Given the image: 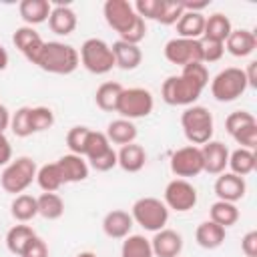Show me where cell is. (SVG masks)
<instances>
[{"mask_svg":"<svg viewBox=\"0 0 257 257\" xmlns=\"http://www.w3.org/2000/svg\"><path fill=\"white\" fill-rule=\"evenodd\" d=\"M167 209H173L177 213L191 211L197 205V189L187 179H173L165 187V201Z\"/></svg>","mask_w":257,"mask_h":257,"instance_id":"obj_12","label":"cell"},{"mask_svg":"<svg viewBox=\"0 0 257 257\" xmlns=\"http://www.w3.org/2000/svg\"><path fill=\"white\" fill-rule=\"evenodd\" d=\"M10 131L16 137H28L32 135L30 126V106H20L16 112L10 114Z\"/></svg>","mask_w":257,"mask_h":257,"instance_id":"obj_39","label":"cell"},{"mask_svg":"<svg viewBox=\"0 0 257 257\" xmlns=\"http://www.w3.org/2000/svg\"><path fill=\"white\" fill-rule=\"evenodd\" d=\"M78 56H80L82 66L92 74H106L114 66L110 44H106L100 38H86L80 46Z\"/></svg>","mask_w":257,"mask_h":257,"instance_id":"obj_7","label":"cell"},{"mask_svg":"<svg viewBox=\"0 0 257 257\" xmlns=\"http://www.w3.org/2000/svg\"><path fill=\"white\" fill-rule=\"evenodd\" d=\"M36 183H38V187H40L44 193H54V191H58V189L64 185L58 165H56V163H46V165H42V167L36 171Z\"/></svg>","mask_w":257,"mask_h":257,"instance_id":"obj_33","label":"cell"},{"mask_svg":"<svg viewBox=\"0 0 257 257\" xmlns=\"http://www.w3.org/2000/svg\"><path fill=\"white\" fill-rule=\"evenodd\" d=\"M147 163V153L141 145L131 143L120 147V151L116 153V165L126 171V173H139Z\"/></svg>","mask_w":257,"mask_h":257,"instance_id":"obj_21","label":"cell"},{"mask_svg":"<svg viewBox=\"0 0 257 257\" xmlns=\"http://www.w3.org/2000/svg\"><path fill=\"white\" fill-rule=\"evenodd\" d=\"M153 108H155V98L151 90L141 88V86L122 88L118 104H116V112L120 114V118H128V120L149 116Z\"/></svg>","mask_w":257,"mask_h":257,"instance_id":"obj_8","label":"cell"},{"mask_svg":"<svg viewBox=\"0 0 257 257\" xmlns=\"http://www.w3.org/2000/svg\"><path fill=\"white\" fill-rule=\"evenodd\" d=\"M48 26L54 34H60V36H66L70 32H74L76 28V14L70 6H54L50 10V16H48Z\"/></svg>","mask_w":257,"mask_h":257,"instance_id":"obj_22","label":"cell"},{"mask_svg":"<svg viewBox=\"0 0 257 257\" xmlns=\"http://www.w3.org/2000/svg\"><path fill=\"white\" fill-rule=\"evenodd\" d=\"M165 58L171 64H179L181 68L193 62H203V46L201 40L191 38H171L165 44Z\"/></svg>","mask_w":257,"mask_h":257,"instance_id":"obj_10","label":"cell"},{"mask_svg":"<svg viewBox=\"0 0 257 257\" xmlns=\"http://www.w3.org/2000/svg\"><path fill=\"white\" fill-rule=\"evenodd\" d=\"M54 124V112L48 106H30V126L32 133L48 131Z\"/></svg>","mask_w":257,"mask_h":257,"instance_id":"obj_37","label":"cell"},{"mask_svg":"<svg viewBox=\"0 0 257 257\" xmlns=\"http://www.w3.org/2000/svg\"><path fill=\"white\" fill-rule=\"evenodd\" d=\"M10 126V112L4 104H0V133H4Z\"/></svg>","mask_w":257,"mask_h":257,"instance_id":"obj_50","label":"cell"},{"mask_svg":"<svg viewBox=\"0 0 257 257\" xmlns=\"http://www.w3.org/2000/svg\"><path fill=\"white\" fill-rule=\"evenodd\" d=\"M133 8L143 20H157L161 10V0H137Z\"/></svg>","mask_w":257,"mask_h":257,"instance_id":"obj_42","label":"cell"},{"mask_svg":"<svg viewBox=\"0 0 257 257\" xmlns=\"http://www.w3.org/2000/svg\"><path fill=\"white\" fill-rule=\"evenodd\" d=\"M50 10H52V6H50L48 0H22V2L18 4V12H20L22 20H24L28 26L40 24V22L48 20Z\"/></svg>","mask_w":257,"mask_h":257,"instance_id":"obj_26","label":"cell"},{"mask_svg":"<svg viewBox=\"0 0 257 257\" xmlns=\"http://www.w3.org/2000/svg\"><path fill=\"white\" fill-rule=\"evenodd\" d=\"M10 213L18 223H28L30 219H34L38 215V203L36 197L28 195V193H20L14 197L12 205H10Z\"/></svg>","mask_w":257,"mask_h":257,"instance_id":"obj_31","label":"cell"},{"mask_svg":"<svg viewBox=\"0 0 257 257\" xmlns=\"http://www.w3.org/2000/svg\"><path fill=\"white\" fill-rule=\"evenodd\" d=\"M245 191H247L245 179L233 173H221L215 181V195L219 197V201L237 203L239 199L245 197Z\"/></svg>","mask_w":257,"mask_h":257,"instance_id":"obj_14","label":"cell"},{"mask_svg":"<svg viewBox=\"0 0 257 257\" xmlns=\"http://www.w3.org/2000/svg\"><path fill=\"white\" fill-rule=\"evenodd\" d=\"M8 60H10V56H8V50L0 44V70H6L8 68Z\"/></svg>","mask_w":257,"mask_h":257,"instance_id":"obj_51","label":"cell"},{"mask_svg":"<svg viewBox=\"0 0 257 257\" xmlns=\"http://www.w3.org/2000/svg\"><path fill=\"white\" fill-rule=\"evenodd\" d=\"M104 135H106V139L110 143L124 147V145L135 143V139H137V126L128 118H116V120H110L108 122Z\"/></svg>","mask_w":257,"mask_h":257,"instance_id":"obj_27","label":"cell"},{"mask_svg":"<svg viewBox=\"0 0 257 257\" xmlns=\"http://www.w3.org/2000/svg\"><path fill=\"white\" fill-rule=\"evenodd\" d=\"M245 72V78H247V86H257V62L253 60V62H249V66H247V70H243Z\"/></svg>","mask_w":257,"mask_h":257,"instance_id":"obj_49","label":"cell"},{"mask_svg":"<svg viewBox=\"0 0 257 257\" xmlns=\"http://www.w3.org/2000/svg\"><path fill=\"white\" fill-rule=\"evenodd\" d=\"M36 203H38V215H42L48 221L60 219L64 213V201L56 193H42L40 197H36Z\"/></svg>","mask_w":257,"mask_h":257,"instance_id":"obj_34","label":"cell"},{"mask_svg":"<svg viewBox=\"0 0 257 257\" xmlns=\"http://www.w3.org/2000/svg\"><path fill=\"white\" fill-rule=\"evenodd\" d=\"M36 171L38 167L30 157H18L16 161H10L2 171L0 185L6 193L20 195L32 185V181H36Z\"/></svg>","mask_w":257,"mask_h":257,"instance_id":"obj_5","label":"cell"},{"mask_svg":"<svg viewBox=\"0 0 257 257\" xmlns=\"http://www.w3.org/2000/svg\"><path fill=\"white\" fill-rule=\"evenodd\" d=\"M36 237V233L32 231L30 225H14L8 233H6V247L10 253H14L16 257H22L24 249L28 247V243Z\"/></svg>","mask_w":257,"mask_h":257,"instance_id":"obj_29","label":"cell"},{"mask_svg":"<svg viewBox=\"0 0 257 257\" xmlns=\"http://www.w3.org/2000/svg\"><path fill=\"white\" fill-rule=\"evenodd\" d=\"M120 257H155L151 241L143 235H128L122 241Z\"/></svg>","mask_w":257,"mask_h":257,"instance_id":"obj_35","label":"cell"},{"mask_svg":"<svg viewBox=\"0 0 257 257\" xmlns=\"http://www.w3.org/2000/svg\"><path fill=\"white\" fill-rule=\"evenodd\" d=\"M233 26H231V20L221 14V12H215L211 16H205V28H203V40H213V42H223L229 38Z\"/></svg>","mask_w":257,"mask_h":257,"instance_id":"obj_23","label":"cell"},{"mask_svg":"<svg viewBox=\"0 0 257 257\" xmlns=\"http://www.w3.org/2000/svg\"><path fill=\"white\" fill-rule=\"evenodd\" d=\"M106 24L128 44H139L147 36V22L135 12L133 4L126 0H106L102 6Z\"/></svg>","mask_w":257,"mask_h":257,"instance_id":"obj_2","label":"cell"},{"mask_svg":"<svg viewBox=\"0 0 257 257\" xmlns=\"http://www.w3.org/2000/svg\"><path fill=\"white\" fill-rule=\"evenodd\" d=\"M183 12H185V8H183L181 0H161V10L157 16V22H161L165 26L177 24V20L183 16Z\"/></svg>","mask_w":257,"mask_h":257,"instance_id":"obj_38","label":"cell"},{"mask_svg":"<svg viewBox=\"0 0 257 257\" xmlns=\"http://www.w3.org/2000/svg\"><path fill=\"white\" fill-rule=\"evenodd\" d=\"M12 161V147L4 133H0V165H8Z\"/></svg>","mask_w":257,"mask_h":257,"instance_id":"obj_48","label":"cell"},{"mask_svg":"<svg viewBox=\"0 0 257 257\" xmlns=\"http://www.w3.org/2000/svg\"><path fill=\"white\" fill-rule=\"evenodd\" d=\"M257 46V38L251 30H245V28H239V30H231L229 38L225 40V50L237 58H243V56H249Z\"/></svg>","mask_w":257,"mask_h":257,"instance_id":"obj_20","label":"cell"},{"mask_svg":"<svg viewBox=\"0 0 257 257\" xmlns=\"http://www.w3.org/2000/svg\"><path fill=\"white\" fill-rule=\"evenodd\" d=\"M195 239H197V243H199L203 249H217V247H221L223 241H225V227H221V225L213 223L211 219H207V221H203V223L197 227Z\"/></svg>","mask_w":257,"mask_h":257,"instance_id":"obj_25","label":"cell"},{"mask_svg":"<svg viewBox=\"0 0 257 257\" xmlns=\"http://www.w3.org/2000/svg\"><path fill=\"white\" fill-rule=\"evenodd\" d=\"M209 84V70L203 62L183 66L181 74L169 76L161 86V96L171 106H191Z\"/></svg>","mask_w":257,"mask_h":257,"instance_id":"obj_1","label":"cell"},{"mask_svg":"<svg viewBox=\"0 0 257 257\" xmlns=\"http://www.w3.org/2000/svg\"><path fill=\"white\" fill-rule=\"evenodd\" d=\"M34 64L46 72H52V74H70L80 64V56H78V50L74 46L50 40V42L42 44Z\"/></svg>","mask_w":257,"mask_h":257,"instance_id":"obj_3","label":"cell"},{"mask_svg":"<svg viewBox=\"0 0 257 257\" xmlns=\"http://www.w3.org/2000/svg\"><path fill=\"white\" fill-rule=\"evenodd\" d=\"M108 149H110V141L106 139V135L100 133V131H92V128H90L88 139H86V147H84V155H82V157H86L88 161H92V159L100 157L102 153H106Z\"/></svg>","mask_w":257,"mask_h":257,"instance_id":"obj_36","label":"cell"},{"mask_svg":"<svg viewBox=\"0 0 257 257\" xmlns=\"http://www.w3.org/2000/svg\"><path fill=\"white\" fill-rule=\"evenodd\" d=\"M110 50L114 56V66H118L122 70H135L143 60V52H141L139 44H128L124 40H116V42H112Z\"/></svg>","mask_w":257,"mask_h":257,"instance_id":"obj_19","label":"cell"},{"mask_svg":"<svg viewBox=\"0 0 257 257\" xmlns=\"http://www.w3.org/2000/svg\"><path fill=\"white\" fill-rule=\"evenodd\" d=\"M201 46H203V62H217L225 54V44L223 42H213V40H203L201 38Z\"/></svg>","mask_w":257,"mask_h":257,"instance_id":"obj_44","label":"cell"},{"mask_svg":"<svg viewBox=\"0 0 257 257\" xmlns=\"http://www.w3.org/2000/svg\"><path fill=\"white\" fill-rule=\"evenodd\" d=\"M58 169H60V175H62V181L64 183H78V181H84L88 177V163L84 161V157L80 155H64L56 161Z\"/></svg>","mask_w":257,"mask_h":257,"instance_id":"obj_18","label":"cell"},{"mask_svg":"<svg viewBox=\"0 0 257 257\" xmlns=\"http://www.w3.org/2000/svg\"><path fill=\"white\" fill-rule=\"evenodd\" d=\"M171 171L179 179H189L197 177L203 173V157H201V147L187 145L177 149L171 155Z\"/></svg>","mask_w":257,"mask_h":257,"instance_id":"obj_11","label":"cell"},{"mask_svg":"<svg viewBox=\"0 0 257 257\" xmlns=\"http://www.w3.org/2000/svg\"><path fill=\"white\" fill-rule=\"evenodd\" d=\"M90 128L88 126H72L66 135V145L70 149L72 155H84V147H86V139H88Z\"/></svg>","mask_w":257,"mask_h":257,"instance_id":"obj_40","label":"cell"},{"mask_svg":"<svg viewBox=\"0 0 257 257\" xmlns=\"http://www.w3.org/2000/svg\"><path fill=\"white\" fill-rule=\"evenodd\" d=\"M205 28V14L203 12H189L185 10L183 16L177 20V34L179 38L201 40Z\"/></svg>","mask_w":257,"mask_h":257,"instance_id":"obj_24","label":"cell"},{"mask_svg":"<svg viewBox=\"0 0 257 257\" xmlns=\"http://www.w3.org/2000/svg\"><path fill=\"white\" fill-rule=\"evenodd\" d=\"M155 257H179L183 251V237L173 229H161L151 239Z\"/></svg>","mask_w":257,"mask_h":257,"instance_id":"obj_15","label":"cell"},{"mask_svg":"<svg viewBox=\"0 0 257 257\" xmlns=\"http://www.w3.org/2000/svg\"><path fill=\"white\" fill-rule=\"evenodd\" d=\"M181 126H183V133L191 145L203 147L213 137V114L205 106L191 104L181 114Z\"/></svg>","mask_w":257,"mask_h":257,"instance_id":"obj_4","label":"cell"},{"mask_svg":"<svg viewBox=\"0 0 257 257\" xmlns=\"http://www.w3.org/2000/svg\"><path fill=\"white\" fill-rule=\"evenodd\" d=\"M76 257H96V253H92V251H80Z\"/></svg>","mask_w":257,"mask_h":257,"instance_id":"obj_52","label":"cell"},{"mask_svg":"<svg viewBox=\"0 0 257 257\" xmlns=\"http://www.w3.org/2000/svg\"><path fill=\"white\" fill-rule=\"evenodd\" d=\"M12 42L26 56V60H30L32 64H34V60H36V56H38V52H40V48L44 44V40L40 38V34L32 26H20V28H16L14 34H12Z\"/></svg>","mask_w":257,"mask_h":257,"instance_id":"obj_16","label":"cell"},{"mask_svg":"<svg viewBox=\"0 0 257 257\" xmlns=\"http://www.w3.org/2000/svg\"><path fill=\"white\" fill-rule=\"evenodd\" d=\"M255 165H257V157H255V153L253 151H249V149H235L233 153H229V163H227V167L231 169V173L233 175H237V177H245V175H249V173H253L255 171Z\"/></svg>","mask_w":257,"mask_h":257,"instance_id":"obj_30","label":"cell"},{"mask_svg":"<svg viewBox=\"0 0 257 257\" xmlns=\"http://www.w3.org/2000/svg\"><path fill=\"white\" fill-rule=\"evenodd\" d=\"M88 163H90V167H92L94 171L106 173V171H110L112 167H116V151L110 147L106 153H102L100 157H96V159H92V161H88Z\"/></svg>","mask_w":257,"mask_h":257,"instance_id":"obj_45","label":"cell"},{"mask_svg":"<svg viewBox=\"0 0 257 257\" xmlns=\"http://www.w3.org/2000/svg\"><path fill=\"white\" fill-rule=\"evenodd\" d=\"M245 90H247V78H245V72L237 66L223 68L211 80V94L219 102H231L239 98Z\"/></svg>","mask_w":257,"mask_h":257,"instance_id":"obj_9","label":"cell"},{"mask_svg":"<svg viewBox=\"0 0 257 257\" xmlns=\"http://www.w3.org/2000/svg\"><path fill=\"white\" fill-rule=\"evenodd\" d=\"M22 257H48V247H46V243L36 235V237L28 243V247L24 249Z\"/></svg>","mask_w":257,"mask_h":257,"instance_id":"obj_46","label":"cell"},{"mask_svg":"<svg viewBox=\"0 0 257 257\" xmlns=\"http://www.w3.org/2000/svg\"><path fill=\"white\" fill-rule=\"evenodd\" d=\"M233 139H235L237 145H241V149L253 151V149L257 147V122H255V124H249V126H245V128H241L239 133L233 135Z\"/></svg>","mask_w":257,"mask_h":257,"instance_id":"obj_43","label":"cell"},{"mask_svg":"<svg viewBox=\"0 0 257 257\" xmlns=\"http://www.w3.org/2000/svg\"><path fill=\"white\" fill-rule=\"evenodd\" d=\"M241 251L245 257H257V231H249L241 239Z\"/></svg>","mask_w":257,"mask_h":257,"instance_id":"obj_47","label":"cell"},{"mask_svg":"<svg viewBox=\"0 0 257 257\" xmlns=\"http://www.w3.org/2000/svg\"><path fill=\"white\" fill-rule=\"evenodd\" d=\"M257 120H255V116L249 112V110H235V112H231L227 118H225V128H227V133L233 137L235 133H239L241 128H245V126H249V124H255Z\"/></svg>","mask_w":257,"mask_h":257,"instance_id":"obj_41","label":"cell"},{"mask_svg":"<svg viewBox=\"0 0 257 257\" xmlns=\"http://www.w3.org/2000/svg\"><path fill=\"white\" fill-rule=\"evenodd\" d=\"M133 217L131 213L122 211V209H114V211H108L102 219V231L106 237L110 239H124L131 235V229H133Z\"/></svg>","mask_w":257,"mask_h":257,"instance_id":"obj_17","label":"cell"},{"mask_svg":"<svg viewBox=\"0 0 257 257\" xmlns=\"http://www.w3.org/2000/svg\"><path fill=\"white\" fill-rule=\"evenodd\" d=\"M203 157V171L209 175H221L225 173V167L229 163V149L221 141H209L201 147Z\"/></svg>","mask_w":257,"mask_h":257,"instance_id":"obj_13","label":"cell"},{"mask_svg":"<svg viewBox=\"0 0 257 257\" xmlns=\"http://www.w3.org/2000/svg\"><path fill=\"white\" fill-rule=\"evenodd\" d=\"M131 217L135 223H139L147 231H161L165 229L169 221V209L167 205L157 197H141L133 203Z\"/></svg>","mask_w":257,"mask_h":257,"instance_id":"obj_6","label":"cell"},{"mask_svg":"<svg viewBox=\"0 0 257 257\" xmlns=\"http://www.w3.org/2000/svg\"><path fill=\"white\" fill-rule=\"evenodd\" d=\"M122 88H124L122 84L112 82V80L102 82V84L96 88V92H94V102H96V106H98L100 110H104V112H116V104H118V98H120Z\"/></svg>","mask_w":257,"mask_h":257,"instance_id":"obj_28","label":"cell"},{"mask_svg":"<svg viewBox=\"0 0 257 257\" xmlns=\"http://www.w3.org/2000/svg\"><path fill=\"white\" fill-rule=\"evenodd\" d=\"M209 219L221 227H231L239 221V209L235 203H227V201H215L209 209Z\"/></svg>","mask_w":257,"mask_h":257,"instance_id":"obj_32","label":"cell"}]
</instances>
